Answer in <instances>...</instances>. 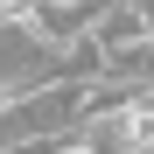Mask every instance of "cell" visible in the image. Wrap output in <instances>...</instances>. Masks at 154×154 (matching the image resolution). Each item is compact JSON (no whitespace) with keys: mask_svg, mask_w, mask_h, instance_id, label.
Masks as SVG:
<instances>
[{"mask_svg":"<svg viewBox=\"0 0 154 154\" xmlns=\"http://www.w3.org/2000/svg\"><path fill=\"white\" fill-rule=\"evenodd\" d=\"M98 42H105V56H119V49H140V42H154V28H147V7H98V28H91Z\"/></svg>","mask_w":154,"mask_h":154,"instance_id":"obj_1","label":"cell"},{"mask_svg":"<svg viewBox=\"0 0 154 154\" xmlns=\"http://www.w3.org/2000/svg\"><path fill=\"white\" fill-rule=\"evenodd\" d=\"M112 70V56H105V42L98 35H77L63 56H56V84H98V77Z\"/></svg>","mask_w":154,"mask_h":154,"instance_id":"obj_2","label":"cell"},{"mask_svg":"<svg viewBox=\"0 0 154 154\" xmlns=\"http://www.w3.org/2000/svg\"><path fill=\"white\" fill-rule=\"evenodd\" d=\"M7 105H14V91H0V119H7Z\"/></svg>","mask_w":154,"mask_h":154,"instance_id":"obj_3","label":"cell"}]
</instances>
